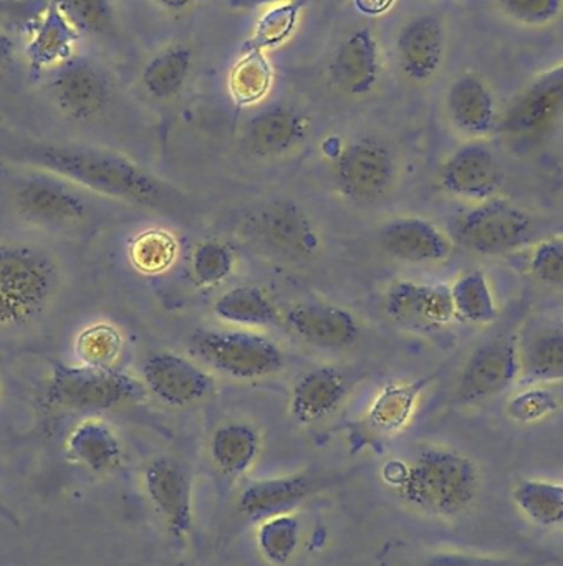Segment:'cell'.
I'll list each match as a JSON object with an SVG mask.
<instances>
[{"label": "cell", "instance_id": "3957f363", "mask_svg": "<svg viewBox=\"0 0 563 566\" xmlns=\"http://www.w3.org/2000/svg\"><path fill=\"white\" fill-rule=\"evenodd\" d=\"M55 259L27 242L0 244V328L23 329L39 322L59 293Z\"/></svg>", "mask_w": 563, "mask_h": 566}, {"label": "cell", "instance_id": "e575fe53", "mask_svg": "<svg viewBox=\"0 0 563 566\" xmlns=\"http://www.w3.org/2000/svg\"><path fill=\"white\" fill-rule=\"evenodd\" d=\"M519 511L541 527L563 524V485L555 482L528 479L519 482L512 492Z\"/></svg>", "mask_w": 563, "mask_h": 566}, {"label": "cell", "instance_id": "1f68e13d", "mask_svg": "<svg viewBox=\"0 0 563 566\" xmlns=\"http://www.w3.org/2000/svg\"><path fill=\"white\" fill-rule=\"evenodd\" d=\"M274 85V69L264 50L246 45L231 72L229 95L238 106H254L264 102Z\"/></svg>", "mask_w": 563, "mask_h": 566}, {"label": "cell", "instance_id": "f35d334b", "mask_svg": "<svg viewBox=\"0 0 563 566\" xmlns=\"http://www.w3.org/2000/svg\"><path fill=\"white\" fill-rule=\"evenodd\" d=\"M70 25L82 35L102 36L115 27L113 0H53Z\"/></svg>", "mask_w": 563, "mask_h": 566}, {"label": "cell", "instance_id": "816d5d0a", "mask_svg": "<svg viewBox=\"0 0 563 566\" xmlns=\"http://www.w3.org/2000/svg\"><path fill=\"white\" fill-rule=\"evenodd\" d=\"M179 566H192V565H179Z\"/></svg>", "mask_w": 563, "mask_h": 566}, {"label": "cell", "instance_id": "7c38bea8", "mask_svg": "<svg viewBox=\"0 0 563 566\" xmlns=\"http://www.w3.org/2000/svg\"><path fill=\"white\" fill-rule=\"evenodd\" d=\"M143 488L169 537L178 544H185L195 525L191 471L178 459L161 455L146 465Z\"/></svg>", "mask_w": 563, "mask_h": 566}, {"label": "cell", "instance_id": "bcb514c9", "mask_svg": "<svg viewBox=\"0 0 563 566\" xmlns=\"http://www.w3.org/2000/svg\"><path fill=\"white\" fill-rule=\"evenodd\" d=\"M286 2H292V0H228V6L234 10L249 12V10L271 9V7Z\"/></svg>", "mask_w": 563, "mask_h": 566}, {"label": "cell", "instance_id": "7a4b0ae2", "mask_svg": "<svg viewBox=\"0 0 563 566\" xmlns=\"http://www.w3.org/2000/svg\"><path fill=\"white\" fill-rule=\"evenodd\" d=\"M383 479L409 507L432 517L461 515L479 492L475 462L446 448H426L409 461L388 462Z\"/></svg>", "mask_w": 563, "mask_h": 566}, {"label": "cell", "instance_id": "7bdbcfd3", "mask_svg": "<svg viewBox=\"0 0 563 566\" xmlns=\"http://www.w3.org/2000/svg\"><path fill=\"white\" fill-rule=\"evenodd\" d=\"M529 272L535 281L563 290V238H549L531 249Z\"/></svg>", "mask_w": 563, "mask_h": 566}, {"label": "cell", "instance_id": "f907efd6", "mask_svg": "<svg viewBox=\"0 0 563 566\" xmlns=\"http://www.w3.org/2000/svg\"><path fill=\"white\" fill-rule=\"evenodd\" d=\"M0 392H2V381H0Z\"/></svg>", "mask_w": 563, "mask_h": 566}, {"label": "cell", "instance_id": "d6986e66", "mask_svg": "<svg viewBox=\"0 0 563 566\" xmlns=\"http://www.w3.org/2000/svg\"><path fill=\"white\" fill-rule=\"evenodd\" d=\"M383 251L409 265H438L451 259L455 241L438 224L419 216H402L378 232Z\"/></svg>", "mask_w": 563, "mask_h": 566}, {"label": "cell", "instance_id": "5b68a950", "mask_svg": "<svg viewBox=\"0 0 563 566\" xmlns=\"http://www.w3.org/2000/svg\"><path fill=\"white\" fill-rule=\"evenodd\" d=\"M142 379L116 368L55 363L45 389L50 409L98 415L145 396Z\"/></svg>", "mask_w": 563, "mask_h": 566}, {"label": "cell", "instance_id": "52a82bcc", "mask_svg": "<svg viewBox=\"0 0 563 566\" xmlns=\"http://www.w3.org/2000/svg\"><path fill=\"white\" fill-rule=\"evenodd\" d=\"M563 119V62L535 76L501 115L499 132L512 148L529 149Z\"/></svg>", "mask_w": 563, "mask_h": 566}, {"label": "cell", "instance_id": "7402d4cb", "mask_svg": "<svg viewBox=\"0 0 563 566\" xmlns=\"http://www.w3.org/2000/svg\"><path fill=\"white\" fill-rule=\"evenodd\" d=\"M383 72L382 46L369 29H356L340 43L329 66L336 90L363 98L378 86Z\"/></svg>", "mask_w": 563, "mask_h": 566}, {"label": "cell", "instance_id": "60d3db41", "mask_svg": "<svg viewBox=\"0 0 563 566\" xmlns=\"http://www.w3.org/2000/svg\"><path fill=\"white\" fill-rule=\"evenodd\" d=\"M508 402V415L519 424H535L551 418L559 409V399L545 386H519Z\"/></svg>", "mask_w": 563, "mask_h": 566}, {"label": "cell", "instance_id": "d590c367", "mask_svg": "<svg viewBox=\"0 0 563 566\" xmlns=\"http://www.w3.org/2000/svg\"><path fill=\"white\" fill-rule=\"evenodd\" d=\"M236 252L228 242L219 239H206L192 249L189 259L192 279L202 289H215L234 275Z\"/></svg>", "mask_w": 563, "mask_h": 566}, {"label": "cell", "instance_id": "836d02e7", "mask_svg": "<svg viewBox=\"0 0 563 566\" xmlns=\"http://www.w3.org/2000/svg\"><path fill=\"white\" fill-rule=\"evenodd\" d=\"M258 524L256 547L259 555L272 566L290 564L302 542V525L295 512L274 515Z\"/></svg>", "mask_w": 563, "mask_h": 566}, {"label": "cell", "instance_id": "c3c4849f", "mask_svg": "<svg viewBox=\"0 0 563 566\" xmlns=\"http://www.w3.org/2000/svg\"><path fill=\"white\" fill-rule=\"evenodd\" d=\"M152 2L158 6L159 9L165 10V12L183 13L198 6L201 0H152Z\"/></svg>", "mask_w": 563, "mask_h": 566}, {"label": "cell", "instance_id": "4dcf8cb0", "mask_svg": "<svg viewBox=\"0 0 563 566\" xmlns=\"http://www.w3.org/2000/svg\"><path fill=\"white\" fill-rule=\"evenodd\" d=\"M195 66V52L188 45L175 43L158 50L148 62L143 65V90L146 95L158 102H169L181 95L183 90L191 78Z\"/></svg>", "mask_w": 563, "mask_h": 566}, {"label": "cell", "instance_id": "5bb4252c", "mask_svg": "<svg viewBox=\"0 0 563 566\" xmlns=\"http://www.w3.org/2000/svg\"><path fill=\"white\" fill-rule=\"evenodd\" d=\"M504 171L488 139H469L439 169V185L452 198L479 205L501 196Z\"/></svg>", "mask_w": 563, "mask_h": 566}, {"label": "cell", "instance_id": "44dd1931", "mask_svg": "<svg viewBox=\"0 0 563 566\" xmlns=\"http://www.w3.org/2000/svg\"><path fill=\"white\" fill-rule=\"evenodd\" d=\"M283 319L300 342L325 352L352 348L362 333L356 316L345 306L333 303H296L286 310Z\"/></svg>", "mask_w": 563, "mask_h": 566}, {"label": "cell", "instance_id": "277c9868", "mask_svg": "<svg viewBox=\"0 0 563 566\" xmlns=\"http://www.w3.org/2000/svg\"><path fill=\"white\" fill-rule=\"evenodd\" d=\"M188 348L205 368L238 381L269 378L285 366L279 343L259 329L198 328L188 336Z\"/></svg>", "mask_w": 563, "mask_h": 566}, {"label": "cell", "instance_id": "7dc6e473", "mask_svg": "<svg viewBox=\"0 0 563 566\" xmlns=\"http://www.w3.org/2000/svg\"><path fill=\"white\" fill-rule=\"evenodd\" d=\"M13 55H15V42H13L12 36L6 30L0 29V69H6L7 65H10Z\"/></svg>", "mask_w": 563, "mask_h": 566}, {"label": "cell", "instance_id": "8992f818", "mask_svg": "<svg viewBox=\"0 0 563 566\" xmlns=\"http://www.w3.org/2000/svg\"><path fill=\"white\" fill-rule=\"evenodd\" d=\"M534 234L531 216L498 196L472 206L456 224L459 244L479 258H504L524 248Z\"/></svg>", "mask_w": 563, "mask_h": 566}, {"label": "cell", "instance_id": "ffe728a7", "mask_svg": "<svg viewBox=\"0 0 563 566\" xmlns=\"http://www.w3.org/2000/svg\"><path fill=\"white\" fill-rule=\"evenodd\" d=\"M395 53L399 70L409 82H431L441 72L448 53L445 23L432 13L413 17L396 35Z\"/></svg>", "mask_w": 563, "mask_h": 566}, {"label": "cell", "instance_id": "ba28073f", "mask_svg": "<svg viewBox=\"0 0 563 566\" xmlns=\"http://www.w3.org/2000/svg\"><path fill=\"white\" fill-rule=\"evenodd\" d=\"M398 159L385 143L373 138L350 142L333 165V181L355 205H376L395 191Z\"/></svg>", "mask_w": 563, "mask_h": 566}, {"label": "cell", "instance_id": "e0dca14e", "mask_svg": "<svg viewBox=\"0 0 563 566\" xmlns=\"http://www.w3.org/2000/svg\"><path fill=\"white\" fill-rule=\"evenodd\" d=\"M445 113L449 126L466 142L488 139L501 125L494 92L476 73H461L449 83L445 93Z\"/></svg>", "mask_w": 563, "mask_h": 566}, {"label": "cell", "instance_id": "cb8c5ba5", "mask_svg": "<svg viewBox=\"0 0 563 566\" xmlns=\"http://www.w3.org/2000/svg\"><path fill=\"white\" fill-rule=\"evenodd\" d=\"M350 382L335 366H319L303 373L290 391L289 412L300 426L325 421L348 396Z\"/></svg>", "mask_w": 563, "mask_h": 566}, {"label": "cell", "instance_id": "ee69618b", "mask_svg": "<svg viewBox=\"0 0 563 566\" xmlns=\"http://www.w3.org/2000/svg\"><path fill=\"white\" fill-rule=\"evenodd\" d=\"M555 557H498V555L439 552L419 566H545Z\"/></svg>", "mask_w": 563, "mask_h": 566}, {"label": "cell", "instance_id": "d4e9b609", "mask_svg": "<svg viewBox=\"0 0 563 566\" xmlns=\"http://www.w3.org/2000/svg\"><path fill=\"white\" fill-rule=\"evenodd\" d=\"M209 458L226 478L241 479L258 464L262 434L248 421H226L209 438Z\"/></svg>", "mask_w": 563, "mask_h": 566}, {"label": "cell", "instance_id": "ab89813d", "mask_svg": "<svg viewBox=\"0 0 563 566\" xmlns=\"http://www.w3.org/2000/svg\"><path fill=\"white\" fill-rule=\"evenodd\" d=\"M302 7V0H292V2L281 3V6L265 10L256 23L254 33H252L248 46H254V49L265 52L272 46L281 45L295 30Z\"/></svg>", "mask_w": 563, "mask_h": 566}, {"label": "cell", "instance_id": "83f0119b", "mask_svg": "<svg viewBox=\"0 0 563 566\" xmlns=\"http://www.w3.org/2000/svg\"><path fill=\"white\" fill-rule=\"evenodd\" d=\"M65 446L70 459L93 474H108L123 461L122 441L103 419H83L72 429Z\"/></svg>", "mask_w": 563, "mask_h": 566}, {"label": "cell", "instance_id": "8d00e7d4", "mask_svg": "<svg viewBox=\"0 0 563 566\" xmlns=\"http://www.w3.org/2000/svg\"><path fill=\"white\" fill-rule=\"evenodd\" d=\"M76 358L82 365L96 368H116L123 353V336L110 323L86 326L75 342Z\"/></svg>", "mask_w": 563, "mask_h": 566}, {"label": "cell", "instance_id": "484cf974", "mask_svg": "<svg viewBox=\"0 0 563 566\" xmlns=\"http://www.w3.org/2000/svg\"><path fill=\"white\" fill-rule=\"evenodd\" d=\"M79 39L80 33L52 2L40 13L30 30L25 45L27 62L37 72H52L75 55Z\"/></svg>", "mask_w": 563, "mask_h": 566}, {"label": "cell", "instance_id": "30bf717a", "mask_svg": "<svg viewBox=\"0 0 563 566\" xmlns=\"http://www.w3.org/2000/svg\"><path fill=\"white\" fill-rule=\"evenodd\" d=\"M49 93L62 115L85 123L105 113L112 102L113 86L98 62L75 53L52 70Z\"/></svg>", "mask_w": 563, "mask_h": 566}, {"label": "cell", "instance_id": "8fae6325", "mask_svg": "<svg viewBox=\"0 0 563 566\" xmlns=\"http://www.w3.org/2000/svg\"><path fill=\"white\" fill-rule=\"evenodd\" d=\"M519 338L496 336L481 343L466 359L456 386L461 405H479L519 385Z\"/></svg>", "mask_w": 563, "mask_h": 566}, {"label": "cell", "instance_id": "6da1fadb", "mask_svg": "<svg viewBox=\"0 0 563 566\" xmlns=\"http://www.w3.org/2000/svg\"><path fill=\"white\" fill-rule=\"evenodd\" d=\"M0 158L52 172L82 191L139 208H168L179 196L178 189L159 176L123 153L103 146L2 136Z\"/></svg>", "mask_w": 563, "mask_h": 566}, {"label": "cell", "instance_id": "4fadbf2b", "mask_svg": "<svg viewBox=\"0 0 563 566\" xmlns=\"http://www.w3.org/2000/svg\"><path fill=\"white\" fill-rule=\"evenodd\" d=\"M139 373L146 391L171 408L199 405L216 391L215 378L201 363L168 349L149 353Z\"/></svg>", "mask_w": 563, "mask_h": 566}, {"label": "cell", "instance_id": "681fc988", "mask_svg": "<svg viewBox=\"0 0 563 566\" xmlns=\"http://www.w3.org/2000/svg\"><path fill=\"white\" fill-rule=\"evenodd\" d=\"M0 521L3 524L12 525V527H19L20 524L19 518L13 514L12 509L2 501V497H0Z\"/></svg>", "mask_w": 563, "mask_h": 566}, {"label": "cell", "instance_id": "74e56055", "mask_svg": "<svg viewBox=\"0 0 563 566\" xmlns=\"http://www.w3.org/2000/svg\"><path fill=\"white\" fill-rule=\"evenodd\" d=\"M178 254V242L163 229H148L129 245V259L139 272L159 274L168 271Z\"/></svg>", "mask_w": 563, "mask_h": 566}, {"label": "cell", "instance_id": "4316f807", "mask_svg": "<svg viewBox=\"0 0 563 566\" xmlns=\"http://www.w3.org/2000/svg\"><path fill=\"white\" fill-rule=\"evenodd\" d=\"M519 385L563 382V326L542 325L519 338Z\"/></svg>", "mask_w": 563, "mask_h": 566}, {"label": "cell", "instance_id": "ac0fdd59", "mask_svg": "<svg viewBox=\"0 0 563 566\" xmlns=\"http://www.w3.org/2000/svg\"><path fill=\"white\" fill-rule=\"evenodd\" d=\"M252 232L268 248L292 259H310L322 248L319 229L296 202H269L256 212Z\"/></svg>", "mask_w": 563, "mask_h": 566}, {"label": "cell", "instance_id": "f6af8a7d", "mask_svg": "<svg viewBox=\"0 0 563 566\" xmlns=\"http://www.w3.org/2000/svg\"><path fill=\"white\" fill-rule=\"evenodd\" d=\"M353 2H355L356 9L365 15L378 17L389 12L396 0H353Z\"/></svg>", "mask_w": 563, "mask_h": 566}, {"label": "cell", "instance_id": "d6a6232c", "mask_svg": "<svg viewBox=\"0 0 563 566\" xmlns=\"http://www.w3.org/2000/svg\"><path fill=\"white\" fill-rule=\"evenodd\" d=\"M456 319L468 325H491L498 319L499 305L486 272L472 269L449 285Z\"/></svg>", "mask_w": 563, "mask_h": 566}, {"label": "cell", "instance_id": "f546056e", "mask_svg": "<svg viewBox=\"0 0 563 566\" xmlns=\"http://www.w3.org/2000/svg\"><path fill=\"white\" fill-rule=\"evenodd\" d=\"M216 318L226 326L264 329L282 325L281 313L271 296L256 285L226 290L212 305Z\"/></svg>", "mask_w": 563, "mask_h": 566}, {"label": "cell", "instance_id": "b9f144b4", "mask_svg": "<svg viewBox=\"0 0 563 566\" xmlns=\"http://www.w3.org/2000/svg\"><path fill=\"white\" fill-rule=\"evenodd\" d=\"M509 22L528 29L552 25L563 15V0H494Z\"/></svg>", "mask_w": 563, "mask_h": 566}, {"label": "cell", "instance_id": "9c48e42d", "mask_svg": "<svg viewBox=\"0 0 563 566\" xmlns=\"http://www.w3.org/2000/svg\"><path fill=\"white\" fill-rule=\"evenodd\" d=\"M13 188L20 218L45 229H66L85 221L88 206L82 189L52 172L27 168Z\"/></svg>", "mask_w": 563, "mask_h": 566}, {"label": "cell", "instance_id": "f1b7e54d", "mask_svg": "<svg viewBox=\"0 0 563 566\" xmlns=\"http://www.w3.org/2000/svg\"><path fill=\"white\" fill-rule=\"evenodd\" d=\"M431 378L411 381H392L379 389L366 412V421L373 431L393 436L405 431L415 418L419 399Z\"/></svg>", "mask_w": 563, "mask_h": 566}, {"label": "cell", "instance_id": "2e32d148", "mask_svg": "<svg viewBox=\"0 0 563 566\" xmlns=\"http://www.w3.org/2000/svg\"><path fill=\"white\" fill-rule=\"evenodd\" d=\"M385 312L396 325L418 332H436L456 319L446 283L395 282L386 290Z\"/></svg>", "mask_w": 563, "mask_h": 566}, {"label": "cell", "instance_id": "9a60e30c", "mask_svg": "<svg viewBox=\"0 0 563 566\" xmlns=\"http://www.w3.org/2000/svg\"><path fill=\"white\" fill-rule=\"evenodd\" d=\"M332 475L303 471L248 482L238 497V511L249 521L292 514L300 505L332 485Z\"/></svg>", "mask_w": 563, "mask_h": 566}, {"label": "cell", "instance_id": "603a6c76", "mask_svg": "<svg viewBox=\"0 0 563 566\" xmlns=\"http://www.w3.org/2000/svg\"><path fill=\"white\" fill-rule=\"evenodd\" d=\"M310 119L290 105H272L256 113L244 126V143L258 158H282L309 138Z\"/></svg>", "mask_w": 563, "mask_h": 566}]
</instances>
